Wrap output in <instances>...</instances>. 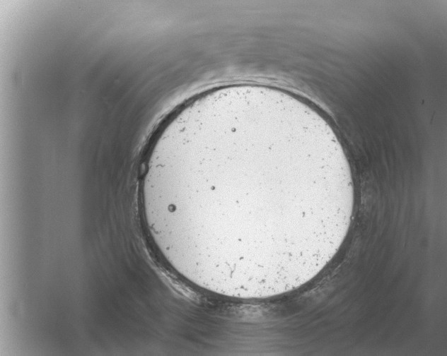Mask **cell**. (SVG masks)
Here are the masks:
<instances>
[{
    "instance_id": "6da1fadb",
    "label": "cell",
    "mask_w": 447,
    "mask_h": 356,
    "mask_svg": "<svg viewBox=\"0 0 447 356\" xmlns=\"http://www.w3.org/2000/svg\"><path fill=\"white\" fill-rule=\"evenodd\" d=\"M156 183L171 238L190 268L262 290L325 264L354 193L342 150L271 103L224 106L177 125Z\"/></svg>"
}]
</instances>
